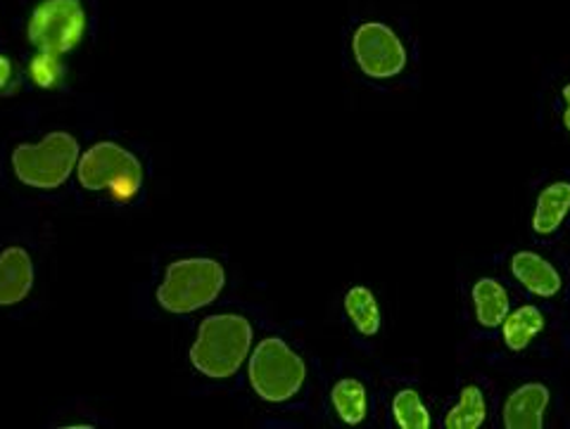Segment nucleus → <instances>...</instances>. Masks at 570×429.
<instances>
[{"label":"nucleus","mask_w":570,"mask_h":429,"mask_svg":"<svg viewBox=\"0 0 570 429\" xmlns=\"http://www.w3.org/2000/svg\"><path fill=\"white\" fill-rule=\"evenodd\" d=\"M33 288V259L24 247H8L0 255V307H14Z\"/></svg>","instance_id":"obj_8"},{"label":"nucleus","mask_w":570,"mask_h":429,"mask_svg":"<svg viewBox=\"0 0 570 429\" xmlns=\"http://www.w3.org/2000/svg\"><path fill=\"white\" fill-rule=\"evenodd\" d=\"M224 285L226 271L219 261L190 257L167 266L155 297L159 307L169 313H193L217 301Z\"/></svg>","instance_id":"obj_2"},{"label":"nucleus","mask_w":570,"mask_h":429,"mask_svg":"<svg viewBox=\"0 0 570 429\" xmlns=\"http://www.w3.org/2000/svg\"><path fill=\"white\" fill-rule=\"evenodd\" d=\"M255 330L238 313L205 318L190 347V363L209 380H228L240 370L253 349Z\"/></svg>","instance_id":"obj_1"},{"label":"nucleus","mask_w":570,"mask_h":429,"mask_svg":"<svg viewBox=\"0 0 570 429\" xmlns=\"http://www.w3.org/2000/svg\"><path fill=\"white\" fill-rule=\"evenodd\" d=\"M544 330V316L538 307H521L513 313H509L502 323V337L504 345L511 351H525L532 339Z\"/></svg>","instance_id":"obj_13"},{"label":"nucleus","mask_w":570,"mask_h":429,"mask_svg":"<svg viewBox=\"0 0 570 429\" xmlns=\"http://www.w3.org/2000/svg\"><path fill=\"white\" fill-rule=\"evenodd\" d=\"M570 211V183L557 181L547 186L540 198L538 207H534V217H532V230L538 236H551L561 228Z\"/></svg>","instance_id":"obj_11"},{"label":"nucleus","mask_w":570,"mask_h":429,"mask_svg":"<svg viewBox=\"0 0 570 429\" xmlns=\"http://www.w3.org/2000/svg\"><path fill=\"white\" fill-rule=\"evenodd\" d=\"M345 313L350 323L362 337H373L381 330V307L379 299L364 285H356L345 295Z\"/></svg>","instance_id":"obj_14"},{"label":"nucleus","mask_w":570,"mask_h":429,"mask_svg":"<svg viewBox=\"0 0 570 429\" xmlns=\"http://www.w3.org/2000/svg\"><path fill=\"white\" fill-rule=\"evenodd\" d=\"M86 31L81 0H43L29 20V41L41 52L62 56L77 48Z\"/></svg>","instance_id":"obj_6"},{"label":"nucleus","mask_w":570,"mask_h":429,"mask_svg":"<svg viewBox=\"0 0 570 429\" xmlns=\"http://www.w3.org/2000/svg\"><path fill=\"white\" fill-rule=\"evenodd\" d=\"M249 385L266 403L291 401L307 380V366L297 351L278 337H266L249 356Z\"/></svg>","instance_id":"obj_5"},{"label":"nucleus","mask_w":570,"mask_h":429,"mask_svg":"<svg viewBox=\"0 0 570 429\" xmlns=\"http://www.w3.org/2000/svg\"><path fill=\"white\" fill-rule=\"evenodd\" d=\"M392 418L402 429H428L431 427V413L419 397L416 389H400L392 401Z\"/></svg>","instance_id":"obj_17"},{"label":"nucleus","mask_w":570,"mask_h":429,"mask_svg":"<svg viewBox=\"0 0 570 429\" xmlns=\"http://www.w3.org/2000/svg\"><path fill=\"white\" fill-rule=\"evenodd\" d=\"M77 176L86 190L107 192L121 202L136 200L142 188V167L138 157L112 140H102L88 148L79 157Z\"/></svg>","instance_id":"obj_4"},{"label":"nucleus","mask_w":570,"mask_h":429,"mask_svg":"<svg viewBox=\"0 0 570 429\" xmlns=\"http://www.w3.org/2000/svg\"><path fill=\"white\" fill-rule=\"evenodd\" d=\"M563 100H566V110H563V127L570 133V83L563 88Z\"/></svg>","instance_id":"obj_20"},{"label":"nucleus","mask_w":570,"mask_h":429,"mask_svg":"<svg viewBox=\"0 0 570 429\" xmlns=\"http://www.w3.org/2000/svg\"><path fill=\"white\" fill-rule=\"evenodd\" d=\"M352 52L366 77L392 79L406 67V48L387 24L366 22L352 36Z\"/></svg>","instance_id":"obj_7"},{"label":"nucleus","mask_w":570,"mask_h":429,"mask_svg":"<svg viewBox=\"0 0 570 429\" xmlns=\"http://www.w3.org/2000/svg\"><path fill=\"white\" fill-rule=\"evenodd\" d=\"M488 418V401L483 389L469 385L461 389L459 403L450 410L448 418H444V427L448 429H478L483 427Z\"/></svg>","instance_id":"obj_16"},{"label":"nucleus","mask_w":570,"mask_h":429,"mask_svg":"<svg viewBox=\"0 0 570 429\" xmlns=\"http://www.w3.org/2000/svg\"><path fill=\"white\" fill-rule=\"evenodd\" d=\"M79 164V140L67 131H52L39 142H22L12 152V171L36 190H56Z\"/></svg>","instance_id":"obj_3"},{"label":"nucleus","mask_w":570,"mask_h":429,"mask_svg":"<svg viewBox=\"0 0 570 429\" xmlns=\"http://www.w3.org/2000/svg\"><path fill=\"white\" fill-rule=\"evenodd\" d=\"M65 77V67L60 62V56H52V52H39L31 62H29V79L33 86L46 88H58Z\"/></svg>","instance_id":"obj_18"},{"label":"nucleus","mask_w":570,"mask_h":429,"mask_svg":"<svg viewBox=\"0 0 570 429\" xmlns=\"http://www.w3.org/2000/svg\"><path fill=\"white\" fill-rule=\"evenodd\" d=\"M331 403L337 418L347 425H360L368 416V395L360 380L345 378L331 389Z\"/></svg>","instance_id":"obj_15"},{"label":"nucleus","mask_w":570,"mask_h":429,"mask_svg":"<svg viewBox=\"0 0 570 429\" xmlns=\"http://www.w3.org/2000/svg\"><path fill=\"white\" fill-rule=\"evenodd\" d=\"M473 307H475V318L483 328H499L504 323V318L509 316V292L502 282H497L492 278H480L473 285Z\"/></svg>","instance_id":"obj_12"},{"label":"nucleus","mask_w":570,"mask_h":429,"mask_svg":"<svg viewBox=\"0 0 570 429\" xmlns=\"http://www.w3.org/2000/svg\"><path fill=\"white\" fill-rule=\"evenodd\" d=\"M549 406V389L540 382L519 387L504 403L507 429H542L544 410Z\"/></svg>","instance_id":"obj_9"},{"label":"nucleus","mask_w":570,"mask_h":429,"mask_svg":"<svg viewBox=\"0 0 570 429\" xmlns=\"http://www.w3.org/2000/svg\"><path fill=\"white\" fill-rule=\"evenodd\" d=\"M12 74H14V67L12 60L8 56L0 52V93L8 91L10 83H12Z\"/></svg>","instance_id":"obj_19"},{"label":"nucleus","mask_w":570,"mask_h":429,"mask_svg":"<svg viewBox=\"0 0 570 429\" xmlns=\"http://www.w3.org/2000/svg\"><path fill=\"white\" fill-rule=\"evenodd\" d=\"M511 273L534 297H554L561 290V276L551 261L534 252H519L511 257Z\"/></svg>","instance_id":"obj_10"}]
</instances>
